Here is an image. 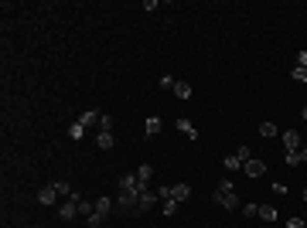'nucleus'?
Instances as JSON below:
<instances>
[{"label": "nucleus", "instance_id": "obj_1", "mask_svg": "<svg viewBox=\"0 0 307 228\" xmlns=\"http://www.w3.org/2000/svg\"><path fill=\"white\" fill-rule=\"evenodd\" d=\"M144 191H147V187H140L136 174H123V177H120V198H116V208L126 211V215H136V201H140V194Z\"/></svg>", "mask_w": 307, "mask_h": 228}, {"label": "nucleus", "instance_id": "obj_2", "mask_svg": "<svg viewBox=\"0 0 307 228\" xmlns=\"http://www.w3.org/2000/svg\"><path fill=\"white\" fill-rule=\"evenodd\" d=\"M215 201L226 208V211H236V208H239V194H236V187H232V181H229V177H222V181H218Z\"/></svg>", "mask_w": 307, "mask_h": 228}, {"label": "nucleus", "instance_id": "obj_3", "mask_svg": "<svg viewBox=\"0 0 307 228\" xmlns=\"http://www.w3.org/2000/svg\"><path fill=\"white\" fill-rule=\"evenodd\" d=\"M75 215H79V194H72V198H65V201L58 205V218H62V221H72Z\"/></svg>", "mask_w": 307, "mask_h": 228}, {"label": "nucleus", "instance_id": "obj_4", "mask_svg": "<svg viewBox=\"0 0 307 228\" xmlns=\"http://www.w3.org/2000/svg\"><path fill=\"white\" fill-rule=\"evenodd\" d=\"M38 205H45V208L58 205V191H55V184H45V187L38 191Z\"/></svg>", "mask_w": 307, "mask_h": 228}, {"label": "nucleus", "instance_id": "obj_5", "mask_svg": "<svg viewBox=\"0 0 307 228\" xmlns=\"http://www.w3.org/2000/svg\"><path fill=\"white\" fill-rule=\"evenodd\" d=\"M242 171L249 174V177H263V174H266V164H263V160H256V157H249L246 164H242Z\"/></svg>", "mask_w": 307, "mask_h": 228}, {"label": "nucleus", "instance_id": "obj_6", "mask_svg": "<svg viewBox=\"0 0 307 228\" xmlns=\"http://www.w3.org/2000/svg\"><path fill=\"white\" fill-rule=\"evenodd\" d=\"M300 147H304V143H300V133H297V129H287L284 133V150L294 153V150H300Z\"/></svg>", "mask_w": 307, "mask_h": 228}, {"label": "nucleus", "instance_id": "obj_7", "mask_svg": "<svg viewBox=\"0 0 307 228\" xmlns=\"http://www.w3.org/2000/svg\"><path fill=\"white\" fill-rule=\"evenodd\" d=\"M160 198H157V191H144L140 194V201H136V211H150V208L157 205Z\"/></svg>", "mask_w": 307, "mask_h": 228}, {"label": "nucleus", "instance_id": "obj_8", "mask_svg": "<svg viewBox=\"0 0 307 228\" xmlns=\"http://www.w3.org/2000/svg\"><path fill=\"white\" fill-rule=\"evenodd\" d=\"M188 198H191V187H188V184H174V187H171V201L181 205V201H188Z\"/></svg>", "mask_w": 307, "mask_h": 228}, {"label": "nucleus", "instance_id": "obj_9", "mask_svg": "<svg viewBox=\"0 0 307 228\" xmlns=\"http://www.w3.org/2000/svg\"><path fill=\"white\" fill-rule=\"evenodd\" d=\"M92 215L109 218V215H113V198H96V211H92Z\"/></svg>", "mask_w": 307, "mask_h": 228}, {"label": "nucleus", "instance_id": "obj_10", "mask_svg": "<svg viewBox=\"0 0 307 228\" xmlns=\"http://www.w3.org/2000/svg\"><path fill=\"white\" fill-rule=\"evenodd\" d=\"M99 116H102V113H92V109H86V113H82L75 123H79L82 129H89V126H99Z\"/></svg>", "mask_w": 307, "mask_h": 228}, {"label": "nucleus", "instance_id": "obj_11", "mask_svg": "<svg viewBox=\"0 0 307 228\" xmlns=\"http://www.w3.org/2000/svg\"><path fill=\"white\" fill-rule=\"evenodd\" d=\"M150 177H154V167H150V164H140V167H136V181H140V187H147Z\"/></svg>", "mask_w": 307, "mask_h": 228}, {"label": "nucleus", "instance_id": "obj_12", "mask_svg": "<svg viewBox=\"0 0 307 228\" xmlns=\"http://www.w3.org/2000/svg\"><path fill=\"white\" fill-rule=\"evenodd\" d=\"M160 129H164V123H160V116H150L147 123H144V133H147V137H157Z\"/></svg>", "mask_w": 307, "mask_h": 228}, {"label": "nucleus", "instance_id": "obj_13", "mask_svg": "<svg viewBox=\"0 0 307 228\" xmlns=\"http://www.w3.org/2000/svg\"><path fill=\"white\" fill-rule=\"evenodd\" d=\"M222 164H226V171H239V167H242L246 160H242L236 150H232V153H226V160H222Z\"/></svg>", "mask_w": 307, "mask_h": 228}, {"label": "nucleus", "instance_id": "obj_14", "mask_svg": "<svg viewBox=\"0 0 307 228\" xmlns=\"http://www.w3.org/2000/svg\"><path fill=\"white\" fill-rule=\"evenodd\" d=\"M178 129H181V133H184L188 140H198V129H194V123H191V119H178Z\"/></svg>", "mask_w": 307, "mask_h": 228}, {"label": "nucleus", "instance_id": "obj_15", "mask_svg": "<svg viewBox=\"0 0 307 228\" xmlns=\"http://www.w3.org/2000/svg\"><path fill=\"white\" fill-rule=\"evenodd\" d=\"M171 92H174L181 103H184V99H191V85H188V82H174V89H171Z\"/></svg>", "mask_w": 307, "mask_h": 228}, {"label": "nucleus", "instance_id": "obj_16", "mask_svg": "<svg viewBox=\"0 0 307 228\" xmlns=\"http://www.w3.org/2000/svg\"><path fill=\"white\" fill-rule=\"evenodd\" d=\"M113 143H116L113 133H96V147L99 150H113Z\"/></svg>", "mask_w": 307, "mask_h": 228}, {"label": "nucleus", "instance_id": "obj_17", "mask_svg": "<svg viewBox=\"0 0 307 228\" xmlns=\"http://www.w3.org/2000/svg\"><path fill=\"white\" fill-rule=\"evenodd\" d=\"M260 137L263 140H273V137H276V123H270V119H266V123H260Z\"/></svg>", "mask_w": 307, "mask_h": 228}, {"label": "nucleus", "instance_id": "obj_18", "mask_svg": "<svg viewBox=\"0 0 307 228\" xmlns=\"http://www.w3.org/2000/svg\"><path fill=\"white\" fill-rule=\"evenodd\" d=\"M96 129H99V133H113V116H106V113H102V116H99V126H96Z\"/></svg>", "mask_w": 307, "mask_h": 228}, {"label": "nucleus", "instance_id": "obj_19", "mask_svg": "<svg viewBox=\"0 0 307 228\" xmlns=\"http://www.w3.org/2000/svg\"><path fill=\"white\" fill-rule=\"evenodd\" d=\"M260 218L263 221H276V208L273 205H260Z\"/></svg>", "mask_w": 307, "mask_h": 228}, {"label": "nucleus", "instance_id": "obj_20", "mask_svg": "<svg viewBox=\"0 0 307 228\" xmlns=\"http://www.w3.org/2000/svg\"><path fill=\"white\" fill-rule=\"evenodd\" d=\"M55 191H58V198H72V184H65V181H55Z\"/></svg>", "mask_w": 307, "mask_h": 228}, {"label": "nucleus", "instance_id": "obj_21", "mask_svg": "<svg viewBox=\"0 0 307 228\" xmlns=\"http://www.w3.org/2000/svg\"><path fill=\"white\" fill-rule=\"evenodd\" d=\"M92 211H96V201H82V198H79V215H82V218H89Z\"/></svg>", "mask_w": 307, "mask_h": 228}, {"label": "nucleus", "instance_id": "obj_22", "mask_svg": "<svg viewBox=\"0 0 307 228\" xmlns=\"http://www.w3.org/2000/svg\"><path fill=\"white\" fill-rule=\"evenodd\" d=\"M82 137H86V129H82L79 123H72V126H68V140H82Z\"/></svg>", "mask_w": 307, "mask_h": 228}, {"label": "nucleus", "instance_id": "obj_23", "mask_svg": "<svg viewBox=\"0 0 307 228\" xmlns=\"http://www.w3.org/2000/svg\"><path fill=\"white\" fill-rule=\"evenodd\" d=\"M160 211H164V215H174V211H178V201H171V198H168V201H164V205H160Z\"/></svg>", "mask_w": 307, "mask_h": 228}, {"label": "nucleus", "instance_id": "obj_24", "mask_svg": "<svg viewBox=\"0 0 307 228\" xmlns=\"http://www.w3.org/2000/svg\"><path fill=\"white\" fill-rule=\"evenodd\" d=\"M290 79H294V82H307V69H300V65H297V69L290 72Z\"/></svg>", "mask_w": 307, "mask_h": 228}, {"label": "nucleus", "instance_id": "obj_25", "mask_svg": "<svg viewBox=\"0 0 307 228\" xmlns=\"http://www.w3.org/2000/svg\"><path fill=\"white\" fill-rule=\"evenodd\" d=\"M242 215H246V218L256 215V218H260V205H242Z\"/></svg>", "mask_w": 307, "mask_h": 228}, {"label": "nucleus", "instance_id": "obj_26", "mask_svg": "<svg viewBox=\"0 0 307 228\" xmlns=\"http://www.w3.org/2000/svg\"><path fill=\"white\" fill-rule=\"evenodd\" d=\"M102 225H106V218L102 215H89V228H102Z\"/></svg>", "mask_w": 307, "mask_h": 228}, {"label": "nucleus", "instance_id": "obj_27", "mask_svg": "<svg viewBox=\"0 0 307 228\" xmlns=\"http://www.w3.org/2000/svg\"><path fill=\"white\" fill-rule=\"evenodd\" d=\"M297 164H300V153H297V150L294 153H287V167H297Z\"/></svg>", "mask_w": 307, "mask_h": 228}, {"label": "nucleus", "instance_id": "obj_28", "mask_svg": "<svg viewBox=\"0 0 307 228\" xmlns=\"http://www.w3.org/2000/svg\"><path fill=\"white\" fill-rule=\"evenodd\" d=\"M287 228H307V221H304V218H290V221H287Z\"/></svg>", "mask_w": 307, "mask_h": 228}, {"label": "nucleus", "instance_id": "obj_29", "mask_svg": "<svg viewBox=\"0 0 307 228\" xmlns=\"http://www.w3.org/2000/svg\"><path fill=\"white\" fill-rule=\"evenodd\" d=\"M297 65H300V69H307V51H297Z\"/></svg>", "mask_w": 307, "mask_h": 228}, {"label": "nucleus", "instance_id": "obj_30", "mask_svg": "<svg viewBox=\"0 0 307 228\" xmlns=\"http://www.w3.org/2000/svg\"><path fill=\"white\" fill-rule=\"evenodd\" d=\"M297 153H300V164H307V147H300Z\"/></svg>", "mask_w": 307, "mask_h": 228}, {"label": "nucleus", "instance_id": "obj_31", "mask_svg": "<svg viewBox=\"0 0 307 228\" xmlns=\"http://www.w3.org/2000/svg\"><path fill=\"white\" fill-rule=\"evenodd\" d=\"M304 201H307V191H304Z\"/></svg>", "mask_w": 307, "mask_h": 228}]
</instances>
